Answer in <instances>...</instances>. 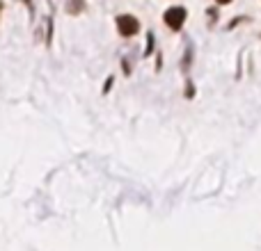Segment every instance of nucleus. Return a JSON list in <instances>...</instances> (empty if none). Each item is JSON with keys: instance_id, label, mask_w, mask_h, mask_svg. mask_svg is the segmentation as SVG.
<instances>
[{"instance_id": "f03ea898", "label": "nucleus", "mask_w": 261, "mask_h": 251, "mask_svg": "<svg viewBox=\"0 0 261 251\" xmlns=\"http://www.w3.org/2000/svg\"><path fill=\"white\" fill-rule=\"evenodd\" d=\"M186 21V9L184 7H170L165 12V23L172 27V30H181Z\"/></svg>"}, {"instance_id": "7ed1b4c3", "label": "nucleus", "mask_w": 261, "mask_h": 251, "mask_svg": "<svg viewBox=\"0 0 261 251\" xmlns=\"http://www.w3.org/2000/svg\"><path fill=\"white\" fill-rule=\"evenodd\" d=\"M216 3H220V5H227V3H231V0H216Z\"/></svg>"}, {"instance_id": "f257e3e1", "label": "nucleus", "mask_w": 261, "mask_h": 251, "mask_svg": "<svg viewBox=\"0 0 261 251\" xmlns=\"http://www.w3.org/2000/svg\"><path fill=\"white\" fill-rule=\"evenodd\" d=\"M117 27H119V35L133 37V35H138L140 23H138V18H135V16H128V14H124V16H117Z\"/></svg>"}]
</instances>
